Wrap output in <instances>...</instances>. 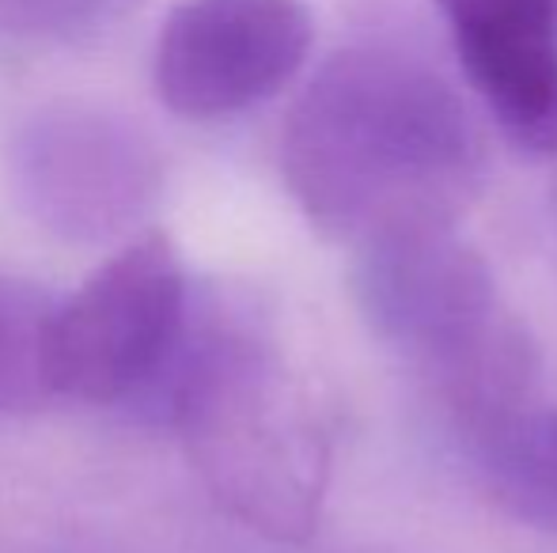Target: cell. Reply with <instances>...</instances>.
Instances as JSON below:
<instances>
[{
  "mask_svg": "<svg viewBox=\"0 0 557 553\" xmlns=\"http://www.w3.org/2000/svg\"><path fill=\"white\" fill-rule=\"evenodd\" d=\"M281 175L311 228L357 247L403 224H459L485 186V137L441 73L352 46L288 111Z\"/></svg>",
  "mask_w": 557,
  "mask_h": 553,
  "instance_id": "1",
  "label": "cell"
},
{
  "mask_svg": "<svg viewBox=\"0 0 557 553\" xmlns=\"http://www.w3.org/2000/svg\"><path fill=\"white\" fill-rule=\"evenodd\" d=\"M163 414L209 497L270 542H308L331 481V436L285 356L250 326H186Z\"/></svg>",
  "mask_w": 557,
  "mask_h": 553,
  "instance_id": "2",
  "label": "cell"
},
{
  "mask_svg": "<svg viewBox=\"0 0 557 553\" xmlns=\"http://www.w3.org/2000/svg\"><path fill=\"white\" fill-rule=\"evenodd\" d=\"M352 251L360 315L433 379L462 440L539 399L535 341L455 224H403Z\"/></svg>",
  "mask_w": 557,
  "mask_h": 553,
  "instance_id": "3",
  "label": "cell"
},
{
  "mask_svg": "<svg viewBox=\"0 0 557 553\" xmlns=\"http://www.w3.org/2000/svg\"><path fill=\"white\" fill-rule=\"evenodd\" d=\"M8 183L42 231L99 247L152 213L163 160L148 129L125 114L96 103H50L15 126Z\"/></svg>",
  "mask_w": 557,
  "mask_h": 553,
  "instance_id": "4",
  "label": "cell"
},
{
  "mask_svg": "<svg viewBox=\"0 0 557 553\" xmlns=\"http://www.w3.org/2000/svg\"><path fill=\"white\" fill-rule=\"evenodd\" d=\"M186 277L168 236L133 239L53 318V387L91 406L163 384L186 338Z\"/></svg>",
  "mask_w": 557,
  "mask_h": 553,
  "instance_id": "5",
  "label": "cell"
},
{
  "mask_svg": "<svg viewBox=\"0 0 557 553\" xmlns=\"http://www.w3.org/2000/svg\"><path fill=\"white\" fill-rule=\"evenodd\" d=\"M311 42L300 0H183L156 38V96L190 122L250 111L300 73Z\"/></svg>",
  "mask_w": 557,
  "mask_h": 553,
  "instance_id": "6",
  "label": "cell"
},
{
  "mask_svg": "<svg viewBox=\"0 0 557 553\" xmlns=\"http://www.w3.org/2000/svg\"><path fill=\"white\" fill-rule=\"evenodd\" d=\"M474 96L520 152L557 155V0H433Z\"/></svg>",
  "mask_w": 557,
  "mask_h": 553,
  "instance_id": "7",
  "label": "cell"
},
{
  "mask_svg": "<svg viewBox=\"0 0 557 553\" xmlns=\"http://www.w3.org/2000/svg\"><path fill=\"white\" fill-rule=\"evenodd\" d=\"M467 448L500 512L523 527L557 535V406L528 402Z\"/></svg>",
  "mask_w": 557,
  "mask_h": 553,
  "instance_id": "8",
  "label": "cell"
},
{
  "mask_svg": "<svg viewBox=\"0 0 557 553\" xmlns=\"http://www.w3.org/2000/svg\"><path fill=\"white\" fill-rule=\"evenodd\" d=\"M58 303L35 280L0 274V414H35L53 387Z\"/></svg>",
  "mask_w": 557,
  "mask_h": 553,
  "instance_id": "9",
  "label": "cell"
},
{
  "mask_svg": "<svg viewBox=\"0 0 557 553\" xmlns=\"http://www.w3.org/2000/svg\"><path fill=\"white\" fill-rule=\"evenodd\" d=\"M140 0H0V35L20 42H88L133 15Z\"/></svg>",
  "mask_w": 557,
  "mask_h": 553,
  "instance_id": "10",
  "label": "cell"
}]
</instances>
